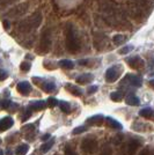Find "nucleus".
Returning <instances> with one entry per match:
<instances>
[{
    "label": "nucleus",
    "instance_id": "obj_1",
    "mask_svg": "<svg viewBox=\"0 0 154 155\" xmlns=\"http://www.w3.org/2000/svg\"><path fill=\"white\" fill-rule=\"evenodd\" d=\"M41 22H42V15H41L39 12H37V13L32 14V16H29L28 19L22 20L18 27H19L20 31L29 32L34 30L35 28H37L41 25Z\"/></svg>",
    "mask_w": 154,
    "mask_h": 155
},
{
    "label": "nucleus",
    "instance_id": "obj_2",
    "mask_svg": "<svg viewBox=\"0 0 154 155\" xmlns=\"http://www.w3.org/2000/svg\"><path fill=\"white\" fill-rule=\"evenodd\" d=\"M66 45L69 51L71 52H77L80 49V44H79L78 37L75 36L74 29L71 26L67 28V31H66Z\"/></svg>",
    "mask_w": 154,
    "mask_h": 155
},
{
    "label": "nucleus",
    "instance_id": "obj_3",
    "mask_svg": "<svg viewBox=\"0 0 154 155\" xmlns=\"http://www.w3.org/2000/svg\"><path fill=\"white\" fill-rule=\"evenodd\" d=\"M81 148L86 153L93 154V153H95V150L97 148V141L93 138H86L81 143Z\"/></svg>",
    "mask_w": 154,
    "mask_h": 155
},
{
    "label": "nucleus",
    "instance_id": "obj_4",
    "mask_svg": "<svg viewBox=\"0 0 154 155\" xmlns=\"http://www.w3.org/2000/svg\"><path fill=\"white\" fill-rule=\"evenodd\" d=\"M104 77H105V80H107L108 82H115V81L118 80V78L121 77V68H119L118 66L110 67V68L107 70Z\"/></svg>",
    "mask_w": 154,
    "mask_h": 155
},
{
    "label": "nucleus",
    "instance_id": "obj_5",
    "mask_svg": "<svg viewBox=\"0 0 154 155\" xmlns=\"http://www.w3.org/2000/svg\"><path fill=\"white\" fill-rule=\"evenodd\" d=\"M27 9H28V4H27V2H23V4H20L19 6L9 9L7 15H8V16H12V18H18V16H21L22 14L26 13Z\"/></svg>",
    "mask_w": 154,
    "mask_h": 155
},
{
    "label": "nucleus",
    "instance_id": "obj_6",
    "mask_svg": "<svg viewBox=\"0 0 154 155\" xmlns=\"http://www.w3.org/2000/svg\"><path fill=\"white\" fill-rule=\"evenodd\" d=\"M50 45H51V38H50V32L45 31L42 36V39H41V51L42 52H48L49 49H50Z\"/></svg>",
    "mask_w": 154,
    "mask_h": 155
},
{
    "label": "nucleus",
    "instance_id": "obj_7",
    "mask_svg": "<svg viewBox=\"0 0 154 155\" xmlns=\"http://www.w3.org/2000/svg\"><path fill=\"white\" fill-rule=\"evenodd\" d=\"M128 64L131 68H135V70H139L141 67H144V60L139 57V56H135V57H131L128 59Z\"/></svg>",
    "mask_w": 154,
    "mask_h": 155
},
{
    "label": "nucleus",
    "instance_id": "obj_8",
    "mask_svg": "<svg viewBox=\"0 0 154 155\" xmlns=\"http://www.w3.org/2000/svg\"><path fill=\"white\" fill-rule=\"evenodd\" d=\"M16 89L19 93H21L22 95H28L30 91H32V86L28 81H22V82H19L18 86H16Z\"/></svg>",
    "mask_w": 154,
    "mask_h": 155
},
{
    "label": "nucleus",
    "instance_id": "obj_9",
    "mask_svg": "<svg viewBox=\"0 0 154 155\" xmlns=\"http://www.w3.org/2000/svg\"><path fill=\"white\" fill-rule=\"evenodd\" d=\"M104 117L102 115H95V116L93 117H89L87 120H86V124L87 125H90V126H93V125H101V124L104 122Z\"/></svg>",
    "mask_w": 154,
    "mask_h": 155
},
{
    "label": "nucleus",
    "instance_id": "obj_10",
    "mask_svg": "<svg viewBox=\"0 0 154 155\" xmlns=\"http://www.w3.org/2000/svg\"><path fill=\"white\" fill-rule=\"evenodd\" d=\"M141 142L139 140H137V139H132V140H130L128 145V153L129 155H133L136 153V150L140 147Z\"/></svg>",
    "mask_w": 154,
    "mask_h": 155
},
{
    "label": "nucleus",
    "instance_id": "obj_11",
    "mask_svg": "<svg viewBox=\"0 0 154 155\" xmlns=\"http://www.w3.org/2000/svg\"><path fill=\"white\" fill-rule=\"evenodd\" d=\"M13 124L14 122L11 117H5V118L0 119V131H6L9 127H12Z\"/></svg>",
    "mask_w": 154,
    "mask_h": 155
},
{
    "label": "nucleus",
    "instance_id": "obj_12",
    "mask_svg": "<svg viewBox=\"0 0 154 155\" xmlns=\"http://www.w3.org/2000/svg\"><path fill=\"white\" fill-rule=\"evenodd\" d=\"M93 79L94 77L89 74V73H85V74H81L80 77L77 78V84H90L92 81H93Z\"/></svg>",
    "mask_w": 154,
    "mask_h": 155
},
{
    "label": "nucleus",
    "instance_id": "obj_13",
    "mask_svg": "<svg viewBox=\"0 0 154 155\" xmlns=\"http://www.w3.org/2000/svg\"><path fill=\"white\" fill-rule=\"evenodd\" d=\"M46 108V102L45 101H34L29 105V109L34 110V111H39Z\"/></svg>",
    "mask_w": 154,
    "mask_h": 155
},
{
    "label": "nucleus",
    "instance_id": "obj_14",
    "mask_svg": "<svg viewBox=\"0 0 154 155\" xmlns=\"http://www.w3.org/2000/svg\"><path fill=\"white\" fill-rule=\"evenodd\" d=\"M65 89L70 91L71 94H73L74 96H81L82 95V91L80 88H78L77 86H74V84H65Z\"/></svg>",
    "mask_w": 154,
    "mask_h": 155
},
{
    "label": "nucleus",
    "instance_id": "obj_15",
    "mask_svg": "<svg viewBox=\"0 0 154 155\" xmlns=\"http://www.w3.org/2000/svg\"><path fill=\"white\" fill-rule=\"evenodd\" d=\"M104 122L105 124L111 127V129H115V130H122V124L119 123V122H117L116 119H112V118H110V117H107L105 119H104Z\"/></svg>",
    "mask_w": 154,
    "mask_h": 155
},
{
    "label": "nucleus",
    "instance_id": "obj_16",
    "mask_svg": "<svg viewBox=\"0 0 154 155\" xmlns=\"http://www.w3.org/2000/svg\"><path fill=\"white\" fill-rule=\"evenodd\" d=\"M125 102H126L128 105H133V107H137V105H139V104H140L139 98L136 96L133 93H132V94H129L128 96H126Z\"/></svg>",
    "mask_w": 154,
    "mask_h": 155
},
{
    "label": "nucleus",
    "instance_id": "obj_17",
    "mask_svg": "<svg viewBox=\"0 0 154 155\" xmlns=\"http://www.w3.org/2000/svg\"><path fill=\"white\" fill-rule=\"evenodd\" d=\"M126 80H129V81H130V84H132V86H135V87H140L141 79L139 77H137V75H132V74H129V75H126Z\"/></svg>",
    "mask_w": 154,
    "mask_h": 155
},
{
    "label": "nucleus",
    "instance_id": "obj_18",
    "mask_svg": "<svg viewBox=\"0 0 154 155\" xmlns=\"http://www.w3.org/2000/svg\"><path fill=\"white\" fill-rule=\"evenodd\" d=\"M58 65H59L60 67L65 68V70H72V68H74V63L69 60V59H63V60H60Z\"/></svg>",
    "mask_w": 154,
    "mask_h": 155
},
{
    "label": "nucleus",
    "instance_id": "obj_19",
    "mask_svg": "<svg viewBox=\"0 0 154 155\" xmlns=\"http://www.w3.org/2000/svg\"><path fill=\"white\" fill-rule=\"evenodd\" d=\"M53 143H55V140H53V139H50V140H48L46 142H44V143L41 146V152H42V153L49 152V150L52 148Z\"/></svg>",
    "mask_w": 154,
    "mask_h": 155
},
{
    "label": "nucleus",
    "instance_id": "obj_20",
    "mask_svg": "<svg viewBox=\"0 0 154 155\" xmlns=\"http://www.w3.org/2000/svg\"><path fill=\"white\" fill-rule=\"evenodd\" d=\"M139 115L144 118H151L154 115V110L151 108H145V109H141L139 111Z\"/></svg>",
    "mask_w": 154,
    "mask_h": 155
},
{
    "label": "nucleus",
    "instance_id": "obj_21",
    "mask_svg": "<svg viewBox=\"0 0 154 155\" xmlns=\"http://www.w3.org/2000/svg\"><path fill=\"white\" fill-rule=\"evenodd\" d=\"M110 98L112 101H115V102H119V101H122L123 98H124V94H123L122 91H114V93L110 94Z\"/></svg>",
    "mask_w": 154,
    "mask_h": 155
},
{
    "label": "nucleus",
    "instance_id": "obj_22",
    "mask_svg": "<svg viewBox=\"0 0 154 155\" xmlns=\"http://www.w3.org/2000/svg\"><path fill=\"white\" fill-rule=\"evenodd\" d=\"M42 88H43V91H46V93H52V91L56 89V86H55L53 82H43Z\"/></svg>",
    "mask_w": 154,
    "mask_h": 155
},
{
    "label": "nucleus",
    "instance_id": "obj_23",
    "mask_svg": "<svg viewBox=\"0 0 154 155\" xmlns=\"http://www.w3.org/2000/svg\"><path fill=\"white\" fill-rule=\"evenodd\" d=\"M28 149H29V146L26 145V143L20 145L19 147L16 148V150H15V154L16 155H26L27 152H28Z\"/></svg>",
    "mask_w": 154,
    "mask_h": 155
},
{
    "label": "nucleus",
    "instance_id": "obj_24",
    "mask_svg": "<svg viewBox=\"0 0 154 155\" xmlns=\"http://www.w3.org/2000/svg\"><path fill=\"white\" fill-rule=\"evenodd\" d=\"M58 104H59V107H60V109H62L63 112H65V114H70L71 112V107L67 102H65V101H60Z\"/></svg>",
    "mask_w": 154,
    "mask_h": 155
},
{
    "label": "nucleus",
    "instance_id": "obj_25",
    "mask_svg": "<svg viewBox=\"0 0 154 155\" xmlns=\"http://www.w3.org/2000/svg\"><path fill=\"white\" fill-rule=\"evenodd\" d=\"M112 39H114V43H115L116 45H121V44H123L125 42L126 37L124 35H116V36H114Z\"/></svg>",
    "mask_w": 154,
    "mask_h": 155
},
{
    "label": "nucleus",
    "instance_id": "obj_26",
    "mask_svg": "<svg viewBox=\"0 0 154 155\" xmlns=\"http://www.w3.org/2000/svg\"><path fill=\"white\" fill-rule=\"evenodd\" d=\"M30 67H32V64H30L29 61H22L21 65H20L21 71H23V72H28L30 70Z\"/></svg>",
    "mask_w": 154,
    "mask_h": 155
},
{
    "label": "nucleus",
    "instance_id": "obj_27",
    "mask_svg": "<svg viewBox=\"0 0 154 155\" xmlns=\"http://www.w3.org/2000/svg\"><path fill=\"white\" fill-rule=\"evenodd\" d=\"M58 103H59V101L56 100L55 97H50V98L46 101V105H49L50 108H55L56 105H58Z\"/></svg>",
    "mask_w": 154,
    "mask_h": 155
},
{
    "label": "nucleus",
    "instance_id": "obj_28",
    "mask_svg": "<svg viewBox=\"0 0 154 155\" xmlns=\"http://www.w3.org/2000/svg\"><path fill=\"white\" fill-rule=\"evenodd\" d=\"M11 104H12V102H11L9 100H2V101L0 102V108H1V109H8Z\"/></svg>",
    "mask_w": 154,
    "mask_h": 155
},
{
    "label": "nucleus",
    "instance_id": "obj_29",
    "mask_svg": "<svg viewBox=\"0 0 154 155\" xmlns=\"http://www.w3.org/2000/svg\"><path fill=\"white\" fill-rule=\"evenodd\" d=\"M133 50V46L132 45H128V46H124V48H122L121 50H119V53L121 54H126V53H129L130 51H132Z\"/></svg>",
    "mask_w": 154,
    "mask_h": 155
},
{
    "label": "nucleus",
    "instance_id": "obj_30",
    "mask_svg": "<svg viewBox=\"0 0 154 155\" xmlns=\"http://www.w3.org/2000/svg\"><path fill=\"white\" fill-rule=\"evenodd\" d=\"M123 138H124V136L119 133V134H117V136L114 137V139H112V142H114L115 145H119V143L123 141Z\"/></svg>",
    "mask_w": 154,
    "mask_h": 155
},
{
    "label": "nucleus",
    "instance_id": "obj_31",
    "mask_svg": "<svg viewBox=\"0 0 154 155\" xmlns=\"http://www.w3.org/2000/svg\"><path fill=\"white\" fill-rule=\"evenodd\" d=\"M112 154V148L109 147V146H105L103 147L102 152H101V155H111Z\"/></svg>",
    "mask_w": 154,
    "mask_h": 155
},
{
    "label": "nucleus",
    "instance_id": "obj_32",
    "mask_svg": "<svg viewBox=\"0 0 154 155\" xmlns=\"http://www.w3.org/2000/svg\"><path fill=\"white\" fill-rule=\"evenodd\" d=\"M87 130V127L86 126H79V127H75V129L73 130V134H80V133H82V132H85Z\"/></svg>",
    "mask_w": 154,
    "mask_h": 155
},
{
    "label": "nucleus",
    "instance_id": "obj_33",
    "mask_svg": "<svg viewBox=\"0 0 154 155\" xmlns=\"http://www.w3.org/2000/svg\"><path fill=\"white\" fill-rule=\"evenodd\" d=\"M139 155H154L153 149H151L149 147H146V148H144L141 150Z\"/></svg>",
    "mask_w": 154,
    "mask_h": 155
},
{
    "label": "nucleus",
    "instance_id": "obj_34",
    "mask_svg": "<svg viewBox=\"0 0 154 155\" xmlns=\"http://www.w3.org/2000/svg\"><path fill=\"white\" fill-rule=\"evenodd\" d=\"M65 155H77V153L71 148L70 146H66L65 147Z\"/></svg>",
    "mask_w": 154,
    "mask_h": 155
},
{
    "label": "nucleus",
    "instance_id": "obj_35",
    "mask_svg": "<svg viewBox=\"0 0 154 155\" xmlns=\"http://www.w3.org/2000/svg\"><path fill=\"white\" fill-rule=\"evenodd\" d=\"M7 78H8V74H7V72L4 71V70H0V81H4V80H6Z\"/></svg>",
    "mask_w": 154,
    "mask_h": 155
},
{
    "label": "nucleus",
    "instance_id": "obj_36",
    "mask_svg": "<svg viewBox=\"0 0 154 155\" xmlns=\"http://www.w3.org/2000/svg\"><path fill=\"white\" fill-rule=\"evenodd\" d=\"M30 116H32V111H30V109H28V110H27L26 114L22 116V122H26L27 119H28V118H29Z\"/></svg>",
    "mask_w": 154,
    "mask_h": 155
},
{
    "label": "nucleus",
    "instance_id": "obj_37",
    "mask_svg": "<svg viewBox=\"0 0 154 155\" xmlns=\"http://www.w3.org/2000/svg\"><path fill=\"white\" fill-rule=\"evenodd\" d=\"M97 91V86H93V87H89L88 88V94H93V93H95Z\"/></svg>",
    "mask_w": 154,
    "mask_h": 155
},
{
    "label": "nucleus",
    "instance_id": "obj_38",
    "mask_svg": "<svg viewBox=\"0 0 154 155\" xmlns=\"http://www.w3.org/2000/svg\"><path fill=\"white\" fill-rule=\"evenodd\" d=\"M78 64L82 65V66H86V65L88 64V60H87V59H81V60H79V61H78Z\"/></svg>",
    "mask_w": 154,
    "mask_h": 155
},
{
    "label": "nucleus",
    "instance_id": "obj_39",
    "mask_svg": "<svg viewBox=\"0 0 154 155\" xmlns=\"http://www.w3.org/2000/svg\"><path fill=\"white\" fill-rule=\"evenodd\" d=\"M13 1H15V0H0V4L1 5H6V4H11Z\"/></svg>",
    "mask_w": 154,
    "mask_h": 155
},
{
    "label": "nucleus",
    "instance_id": "obj_40",
    "mask_svg": "<svg viewBox=\"0 0 154 155\" xmlns=\"http://www.w3.org/2000/svg\"><path fill=\"white\" fill-rule=\"evenodd\" d=\"M9 21H7V20H5L4 21V27H5V29H9Z\"/></svg>",
    "mask_w": 154,
    "mask_h": 155
},
{
    "label": "nucleus",
    "instance_id": "obj_41",
    "mask_svg": "<svg viewBox=\"0 0 154 155\" xmlns=\"http://www.w3.org/2000/svg\"><path fill=\"white\" fill-rule=\"evenodd\" d=\"M49 139H50V134H44V136L42 137V140L43 141H48Z\"/></svg>",
    "mask_w": 154,
    "mask_h": 155
},
{
    "label": "nucleus",
    "instance_id": "obj_42",
    "mask_svg": "<svg viewBox=\"0 0 154 155\" xmlns=\"http://www.w3.org/2000/svg\"><path fill=\"white\" fill-rule=\"evenodd\" d=\"M149 87L154 89V80H151V81H149Z\"/></svg>",
    "mask_w": 154,
    "mask_h": 155
},
{
    "label": "nucleus",
    "instance_id": "obj_43",
    "mask_svg": "<svg viewBox=\"0 0 154 155\" xmlns=\"http://www.w3.org/2000/svg\"><path fill=\"white\" fill-rule=\"evenodd\" d=\"M0 155H4V152H2L1 149H0Z\"/></svg>",
    "mask_w": 154,
    "mask_h": 155
},
{
    "label": "nucleus",
    "instance_id": "obj_44",
    "mask_svg": "<svg viewBox=\"0 0 154 155\" xmlns=\"http://www.w3.org/2000/svg\"><path fill=\"white\" fill-rule=\"evenodd\" d=\"M0 143H1V140H0Z\"/></svg>",
    "mask_w": 154,
    "mask_h": 155
}]
</instances>
